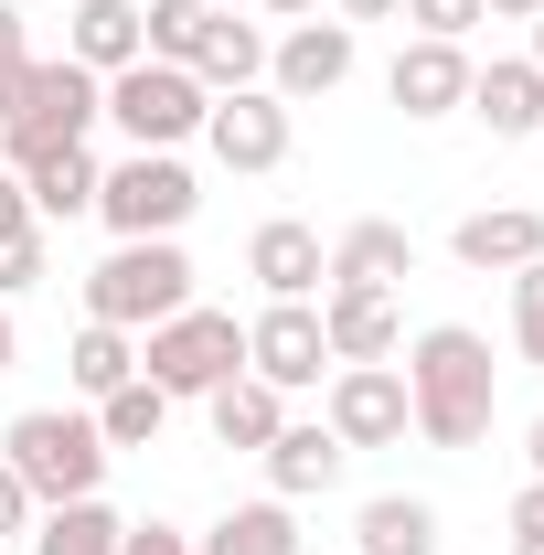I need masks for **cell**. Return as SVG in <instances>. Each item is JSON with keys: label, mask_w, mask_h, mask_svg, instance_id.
<instances>
[{"label": "cell", "mask_w": 544, "mask_h": 555, "mask_svg": "<svg viewBox=\"0 0 544 555\" xmlns=\"http://www.w3.org/2000/svg\"><path fill=\"white\" fill-rule=\"evenodd\" d=\"M406 416L427 449H480L491 438V416H502V363H491V343H480L470 321H427L406 343Z\"/></svg>", "instance_id": "1"}, {"label": "cell", "mask_w": 544, "mask_h": 555, "mask_svg": "<svg viewBox=\"0 0 544 555\" xmlns=\"http://www.w3.org/2000/svg\"><path fill=\"white\" fill-rule=\"evenodd\" d=\"M0 460L22 470V491L54 513V502H86V491L107 481V438H96V416H75V406H22L11 416V438H0Z\"/></svg>", "instance_id": "2"}, {"label": "cell", "mask_w": 544, "mask_h": 555, "mask_svg": "<svg viewBox=\"0 0 544 555\" xmlns=\"http://www.w3.org/2000/svg\"><path fill=\"white\" fill-rule=\"evenodd\" d=\"M171 310H193V257H182L171 235H129V246L96 257V278H86V321L150 332V321H171Z\"/></svg>", "instance_id": "3"}, {"label": "cell", "mask_w": 544, "mask_h": 555, "mask_svg": "<svg viewBox=\"0 0 544 555\" xmlns=\"http://www.w3.org/2000/svg\"><path fill=\"white\" fill-rule=\"evenodd\" d=\"M107 118V75H86L75 54H33V96L0 129V171H33L54 150H86V129Z\"/></svg>", "instance_id": "4"}, {"label": "cell", "mask_w": 544, "mask_h": 555, "mask_svg": "<svg viewBox=\"0 0 544 555\" xmlns=\"http://www.w3.org/2000/svg\"><path fill=\"white\" fill-rule=\"evenodd\" d=\"M139 374H150L171 406H182V396H213L224 374H246V321L193 299V310H171V321L139 332Z\"/></svg>", "instance_id": "5"}, {"label": "cell", "mask_w": 544, "mask_h": 555, "mask_svg": "<svg viewBox=\"0 0 544 555\" xmlns=\"http://www.w3.org/2000/svg\"><path fill=\"white\" fill-rule=\"evenodd\" d=\"M204 107H213V86L193 65H118L107 75V129L129 139V150H182V139H204Z\"/></svg>", "instance_id": "6"}, {"label": "cell", "mask_w": 544, "mask_h": 555, "mask_svg": "<svg viewBox=\"0 0 544 555\" xmlns=\"http://www.w3.org/2000/svg\"><path fill=\"white\" fill-rule=\"evenodd\" d=\"M204 204V182L182 171V150H129L118 171H96V214H107V235L129 246V235H182Z\"/></svg>", "instance_id": "7"}, {"label": "cell", "mask_w": 544, "mask_h": 555, "mask_svg": "<svg viewBox=\"0 0 544 555\" xmlns=\"http://www.w3.org/2000/svg\"><path fill=\"white\" fill-rule=\"evenodd\" d=\"M321 427H332L341 449H396V438H416L406 374H396V363H332V385H321Z\"/></svg>", "instance_id": "8"}, {"label": "cell", "mask_w": 544, "mask_h": 555, "mask_svg": "<svg viewBox=\"0 0 544 555\" xmlns=\"http://www.w3.org/2000/svg\"><path fill=\"white\" fill-rule=\"evenodd\" d=\"M246 374L299 396V385H332V343H321V299H268L246 321Z\"/></svg>", "instance_id": "9"}, {"label": "cell", "mask_w": 544, "mask_h": 555, "mask_svg": "<svg viewBox=\"0 0 544 555\" xmlns=\"http://www.w3.org/2000/svg\"><path fill=\"white\" fill-rule=\"evenodd\" d=\"M204 139H213L224 171H277L288 160V96L277 86H235V96L204 107Z\"/></svg>", "instance_id": "10"}, {"label": "cell", "mask_w": 544, "mask_h": 555, "mask_svg": "<svg viewBox=\"0 0 544 555\" xmlns=\"http://www.w3.org/2000/svg\"><path fill=\"white\" fill-rule=\"evenodd\" d=\"M246 278H257L268 299H321V288H332V246H321V224L268 214V224L246 235Z\"/></svg>", "instance_id": "11"}, {"label": "cell", "mask_w": 544, "mask_h": 555, "mask_svg": "<svg viewBox=\"0 0 544 555\" xmlns=\"http://www.w3.org/2000/svg\"><path fill=\"white\" fill-rule=\"evenodd\" d=\"M321 343H332V363H396L406 352L396 288H321Z\"/></svg>", "instance_id": "12"}, {"label": "cell", "mask_w": 544, "mask_h": 555, "mask_svg": "<svg viewBox=\"0 0 544 555\" xmlns=\"http://www.w3.org/2000/svg\"><path fill=\"white\" fill-rule=\"evenodd\" d=\"M341 75H352V22H321V11H310V22H288L268 43V86L288 107H299V96H332Z\"/></svg>", "instance_id": "13"}, {"label": "cell", "mask_w": 544, "mask_h": 555, "mask_svg": "<svg viewBox=\"0 0 544 555\" xmlns=\"http://www.w3.org/2000/svg\"><path fill=\"white\" fill-rule=\"evenodd\" d=\"M385 96L406 107V118H449V107H470V43H396V65H385Z\"/></svg>", "instance_id": "14"}, {"label": "cell", "mask_w": 544, "mask_h": 555, "mask_svg": "<svg viewBox=\"0 0 544 555\" xmlns=\"http://www.w3.org/2000/svg\"><path fill=\"white\" fill-rule=\"evenodd\" d=\"M449 257H459V268H480V278H491V268H502V278L534 268V257H544V214H534V204H480V214H459Z\"/></svg>", "instance_id": "15"}, {"label": "cell", "mask_w": 544, "mask_h": 555, "mask_svg": "<svg viewBox=\"0 0 544 555\" xmlns=\"http://www.w3.org/2000/svg\"><path fill=\"white\" fill-rule=\"evenodd\" d=\"M257 460H268V491H277V502H310V491H332L341 470H352V449H341V438L321 427V416H310V427L288 416V427H277V438L257 449Z\"/></svg>", "instance_id": "16"}, {"label": "cell", "mask_w": 544, "mask_h": 555, "mask_svg": "<svg viewBox=\"0 0 544 555\" xmlns=\"http://www.w3.org/2000/svg\"><path fill=\"white\" fill-rule=\"evenodd\" d=\"M406 278H416V235L406 224L363 214V224L332 235V288H406Z\"/></svg>", "instance_id": "17"}, {"label": "cell", "mask_w": 544, "mask_h": 555, "mask_svg": "<svg viewBox=\"0 0 544 555\" xmlns=\"http://www.w3.org/2000/svg\"><path fill=\"white\" fill-rule=\"evenodd\" d=\"M193 555H310V545H299V502H277V491L224 502L204 534H193Z\"/></svg>", "instance_id": "18"}, {"label": "cell", "mask_w": 544, "mask_h": 555, "mask_svg": "<svg viewBox=\"0 0 544 555\" xmlns=\"http://www.w3.org/2000/svg\"><path fill=\"white\" fill-rule=\"evenodd\" d=\"M470 118L491 139H534L544 129V75L523 54H502V65H470Z\"/></svg>", "instance_id": "19"}, {"label": "cell", "mask_w": 544, "mask_h": 555, "mask_svg": "<svg viewBox=\"0 0 544 555\" xmlns=\"http://www.w3.org/2000/svg\"><path fill=\"white\" fill-rule=\"evenodd\" d=\"M193 75H204L213 96H235V86H268V22H235V0H213L204 43H193Z\"/></svg>", "instance_id": "20"}, {"label": "cell", "mask_w": 544, "mask_h": 555, "mask_svg": "<svg viewBox=\"0 0 544 555\" xmlns=\"http://www.w3.org/2000/svg\"><path fill=\"white\" fill-rule=\"evenodd\" d=\"M86 75H118L150 54V22H139V0H75V43H65Z\"/></svg>", "instance_id": "21"}, {"label": "cell", "mask_w": 544, "mask_h": 555, "mask_svg": "<svg viewBox=\"0 0 544 555\" xmlns=\"http://www.w3.org/2000/svg\"><path fill=\"white\" fill-rule=\"evenodd\" d=\"M204 416H213V449H268L277 427H288V396L257 385V374H224V385L204 396Z\"/></svg>", "instance_id": "22"}, {"label": "cell", "mask_w": 544, "mask_h": 555, "mask_svg": "<svg viewBox=\"0 0 544 555\" xmlns=\"http://www.w3.org/2000/svg\"><path fill=\"white\" fill-rule=\"evenodd\" d=\"M352 555H438V513L416 491H374L352 513Z\"/></svg>", "instance_id": "23"}, {"label": "cell", "mask_w": 544, "mask_h": 555, "mask_svg": "<svg viewBox=\"0 0 544 555\" xmlns=\"http://www.w3.org/2000/svg\"><path fill=\"white\" fill-rule=\"evenodd\" d=\"M22 193H33V224H75V214H96V150H54V160H33Z\"/></svg>", "instance_id": "24"}, {"label": "cell", "mask_w": 544, "mask_h": 555, "mask_svg": "<svg viewBox=\"0 0 544 555\" xmlns=\"http://www.w3.org/2000/svg\"><path fill=\"white\" fill-rule=\"evenodd\" d=\"M118 534H129V524H118V513L86 491V502H54V513H33V534H22V545H33V555H118Z\"/></svg>", "instance_id": "25"}, {"label": "cell", "mask_w": 544, "mask_h": 555, "mask_svg": "<svg viewBox=\"0 0 544 555\" xmlns=\"http://www.w3.org/2000/svg\"><path fill=\"white\" fill-rule=\"evenodd\" d=\"M65 374H75V396H118V385L139 374V332L86 321V332H75V352H65Z\"/></svg>", "instance_id": "26"}, {"label": "cell", "mask_w": 544, "mask_h": 555, "mask_svg": "<svg viewBox=\"0 0 544 555\" xmlns=\"http://www.w3.org/2000/svg\"><path fill=\"white\" fill-rule=\"evenodd\" d=\"M160 427H171V396H160L150 374H129L118 396H96V438H107V449H150Z\"/></svg>", "instance_id": "27"}, {"label": "cell", "mask_w": 544, "mask_h": 555, "mask_svg": "<svg viewBox=\"0 0 544 555\" xmlns=\"http://www.w3.org/2000/svg\"><path fill=\"white\" fill-rule=\"evenodd\" d=\"M139 22H150V65H193L213 0H139Z\"/></svg>", "instance_id": "28"}, {"label": "cell", "mask_w": 544, "mask_h": 555, "mask_svg": "<svg viewBox=\"0 0 544 555\" xmlns=\"http://www.w3.org/2000/svg\"><path fill=\"white\" fill-rule=\"evenodd\" d=\"M406 22L427 33V43H470L480 22H491V0H406Z\"/></svg>", "instance_id": "29"}, {"label": "cell", "mask_w": 544, "mask_h": 555, "mask_svg": "<svg viewBox=\"0 0 544 555\" xmlns=\"http://www.w3.org/2000/svg\"><path fill=\"white\" fill-rule=\"evenodd\" d=\"M513 343H523V363H544V257L513 268Z\"/></svg>", "instance_id": "30"}, {"label": "cell", "mask_w": 544, "mask_h": 555, "mask_svg": "<svg viewBox=\"0 0 544 555\" xmlns=\"http://www.w3.org/2000/svg\"><path fill=\"white\" fill-rule=\"evenodd\" d=\"M43 278V224H22V235H0V299H22Z\"/></svg>", "instance_id": "31"}, {"label": "cell", "mask_w": 544, "mask_h": 555, "mask_svg": "<svg viewBox=\"0 0 544 555\" xmlns=\"http://www.w3.org/2000/svg\"><path fill=\"white\" fill-rule=\"evenodd\" d=\"M118 555H193V534H182V524H129Z\"/></svg>", "instance_id": "32"}, {"label": "cell", "mask_w": 544, "mask_h": 555, "mask_svg": "<svg viewBox=\"0 0 544 555\" xmlns=\"http://www.w3.org/2000/svg\"><path fill=\"white\" fill-rule=\"evenodd\" d=\"M33 513H43V502L22 491V470H11V460H0V534H33Z\"/></svg>", "instance_id": "33"}, {"label": "cell", "mask_w": 544, "mask_h": 555, "mask_svg": "<svg viewBox=\"0 0 544 555\" xmlns=\"http://www.w3.org/2000/svg\"><path fill=\"white\" fill-rule=\"evenodd\" d=\"M22 96H33V54H22V65H0V129L22 118Z\"/></svg>", "instance_id": "34"}, {"label": "cell", "mask_w": 544, "mask_h": 555, "mask_svg": "<svg viewBox=\"0 0 544 555\" xmlns=\"http://www.w3.org/2000/svg\"><path fill=\"white\" fill-rule=\"evenodd\" d=\"M33 224V193H22V171H0V235H22Z\"/></svg>", "instance_id": "35"}, {"label": "cell", "mask_w": 544, "mask_h": 555, "mask_svg": "<svg viewBox=\"0 0 544 555\" xmlns=\"http://www.w3.org/2000/svg\"><path fill=\"white\" fill-rule=\"evenodd\" d=\"M513 534H544V481H523V491H513Z\"/></svg>", "instance_id": "36"}, {"label": "cell", "mask_w": 544, "mask_h": 555, "mask_svg": "<svg viewBox=\"0 0 544 555\" xmlns=\"http://www.w3.org/2000/svg\"><path fill=\"white\" fill-rule=\"evenodd\" d=\"M341 22H396V11H406V0H332Z\"/></svg>", "instance_id": "37"}, {"label": "cell", "mask_w": 544, "mask_h": 555, "mask_svg": "<svg viewBox=\"0 0 544 555\" xmlns=\"http://www.w3.org/2000/svg\"><path fill=\"white\" fill-rule=\"evenodd\" d=\"M0 65H22V11L0 0Z\"/></svg>", "instance_id": "38"}, {"label": "cell", "mask_w": 544, "mask_h": 555, "mask_svg": "<svg viewBox=\"0 0 544 555\" xmlns=\"http://www.w3.org/2000/svg\"><path fill=\"white\" fill-rule=\"evenodd\" d=\"M22 363V321H11V299H0V374Z\"/></svg>", "instance_id": "39"}, {"label": "cell", "mask_w": 544, "mask_h": 555, "mask_svg": "<svg viewBox=\"0 0 544 555\" xmlns=\"http://www.w3.org/2000/svg\"><path fill=\"white\" fill-rule=\"evenodd\" d=\"M257 11H277V22H310V11H321V0H257Z\"/></svg>", "instance_id": "40"}, {"label": "cell", "mask_w": 544, "mask_h": 555, "mask_svg": "<svg viewBox=\"0 0 544 555\" xmlns=\"http://www.w3.org/2000/svg\"><path fill=\"white\" fill-rule=\"evenodd\" d=\"M523 460H534V481H544V416H534V427H523Z\"/></svg>", "instance_id": "41"}, {"label": "cell", "mask_w": 544, "mask_h": 555, "mask_svg": "<svg viewBox=\"0 0 544 555\" xmlns=\"http://www.w3.org/2000/svg\"><path fill=\"white\" fill-rule=\"evenodd\" d=\"M491 11H502V22H534V11H544V0H491Z\"/></svg>", "instance_id": "42"}, {"label": "cell", "mask_w": 544, "mask_h": 555, "mask_svg": "<svg viewBox=\"0 0 544 555\" xmlns=\"http://www.w3.org/2000/svg\"><path fill=\"white\" fill-rule=\"evenodd\" d=\"M523 65H534V75H544V11H534V54H523Z\"/></svg>", "instance_id": "43"}, {"label": "cell", "mask_w": 544, "mask_h": 555, "mask_svg": "<svg viewBox=\"0 0 544 555\" xmlns=\"http://www.w3.org/2000/svg\"><path fill=\"white\" fill-rule=\"evenodd\" d=\"M513 555H544V534H513Z\"/></svg>", "instance_id": "44"}]
</instances>
